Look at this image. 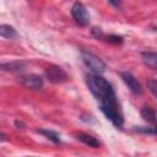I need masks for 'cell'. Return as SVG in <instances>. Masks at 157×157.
I'll list each match as a JSON object with an SVG mask.
<instances>
[{"instance_id":"cell-12","label":"cell","mask_w":157,"mask_h":157,"mask_svg":"<svg viewBox=\"0 0 157 157\" xmlns=\"http://www.w3.org/2000/svg\"><path fill=\"white\" fill-rule=\"evenodd\" d=\"M39 134H42L43 136H45L48 140H50L52 142H54V144H60L61 142V139H60V135L58 134V132H55V131H53V130H48V129H38L37 130Z\"/></svg>"},{"instance_id":"cell-8","label":"cell","mask_w":157,"mask_h":157,"mask_svg":"<svg viewBox=\"0 0 157 157\" xmlns=\"http://www.w3.org/2000/svg\"><path fill=\"white\" fill-rule=\"evenodd\" d=\"M141 60L147 67L157 70V52H142Z\"/></svg>"},{"instance_id":"cell-1","label":"cell","mask_w":157,"mask_h":157,"mask_svg":"<svg viewBox=\"0 0 157 157\" xmlns=\"http://www.w3.org/2000/svg\"><path fill=\"white\" fill-rule=\"evenodd\" d=\"M86 83L88 90L94 96V98L101 104H115L117 96L113 90V86L101 75V74H90L86 76Z\"/></svg>"},{"instance_id":"cell-16","label":"cell","mask_w":157,"mask_h":157,"mask_svg":"<svg viewBox=\"0 0 157 157\" xmlns=\"http://www.w3.org/2000/svg\"><path fill=\"white\" fill-rule=\"evenodd\" d=\"M15 125H16L18 129H22V128H23V123L18 121V120H15Z\"/></svg>"},{"instance_id":"cell-13","label":"cell","mask_w":157,"mask_h":157,"mask_svg":"<svg viewBox=\"0 0 157 157\" xmlns=\"http://www.w3.org/2000/svg\"><path fill=\"white\" fill-rule=\"evenodd\" d=\"M140 114H141L144 120H146L148 123H153L155 121V112L150 107H142L141 110H140Z\"/></svg>"},{"instance_id":"cell-7","label":"cell","mask_w":157,"mask_h":157,"mask_svg":"<svg viewBox=\"0 0 157 157\" xmlns=\"http://www.w3.org/2000/svg\"><path fill=\"white\" fill-rule=\"evenodd\" d=\"M120 77L121 80L124 81V83L128 86V88L134 93V94H141L142 92V88H141V85L140 82L128 71H123L120 72Z\"/></svg>"},{"instance_id":"cell-5","label":"cell","mask_w":157,"mask_h":157,"mask_svg":"<svg viewBox=\"0 0 157 157\" xmlns=\"http://www.w3.org/2000/svg\"><path fill=\"white\" fill-rule=\"evenodd\" d=\"M18 82L32 91H37L40 90L43 87V78L39 75H34V74H29V75H22L18 77Z\"/></svg>"},{"instance_id":"cell-9","label":"cell","mask_w":157,"mask_h":157,"mask_svg":"<svg viewBox=\"0 0 157 157\" xmlns=\"http://www.w3.org/2000/svg\"><path fill=\"white\" fill-rule=\"evenodd\" d=\"M75 137H76V140H78L80 142H82V144H85V145H87V146H90V147H93V148H98L99 145H101V142H99L96 137H93L92 135L85 134V132H77V134L75 135Z\"/></svg>"},{"instance_id":"cell-6","label":"cell","mask_w":157,"mask_h":157,"mask_svg":"<svg viewBox=\"0 0 157 157\" xmlns=\"http://www.w3.org/2000/svg\"><path fill=\"white\" fill-rule=\"evenodd\" d=\"M44 72H45V77L53 83H61L67 78L66 72L60 66H56V65L48 66Z\"/></svg>"},{"instance_id":"cell-14","label":"cell","mask_w":157,"mask_h":157,"mask_svg":"<svg viewBox=\"0 0 157 157\" xmlns=\"http://www.w3.org/2000/svg\"><path fill=\"white\" fill-rule=\"evenodd\" d=\"M146 85H147V88L148 91L157 98V80H153V78H150L146 81Z\"/></svg>"},{"instance_id":"cell-4","label":"cell","mask_w":157,"mask_h":157,"mask_svg":"<svg viewBox=\"0 0 157 157\" xmlns=\"http://www.w3.org/2000/svg\"><path fill=\"white\" fill-rule=\"evenodd\" d=\"M71 16H72L75 23L81 27H85L90 23V15H88L87 9L85 7L83 4L78 2V1H76L71 6Z\"/></svg>"},{"instance_id":"cell-15","label":"cell","mask_w":157,"mask_h":157,"mask_svg":"<svg viewBox=\"0 0 157 157\" xmlns=\"http://www.w3.org/2000/svg\"><path fill=\"white\" fill-rule=\"evenodd\" d=\"M108 2L110 5H113L114 7H119L120 6V0H108Z\"/></svg>"},{"instance_id":"cell-11","label":"cell","mask_w":157,"mask_h":157,"mask_svg":"<svg viewBox=\"0 0 157 157\" xmlns=\"http://www.w3.org/2000/svg\"><path fill=\"white\" fill-rule=\"evenodd\" d=\"M1 69L5 71H11V72H18L25 69V63L23 61H11V63H4L1 64Z\"/></svg>"},{"instance_id":"cell-10","label":"cell","mask_w":157,"mask_h":157,"mask_svg":"<svg viewBox=\"0 0 157 157\" xmlns=\"http://www.w3.org/2000/svg\"><path fill=\"white\" fill-rule=\"evenodd\" d=\"M0 36L2 38H6V39H15V38H17L18 34H17L16 29L12 26L2 23L0 26Z\"/></svg>"},{"instance_id":"cell-2","label":"cell","mask_w":157,"mask_h":157,"mask_svg":"<svg viewBox=\"0 0 157 157\" xmlns=\"http://www.w3.org/2000/svg\"><path fill=\"white\" fill-rule=\"evenodd\" d=\"M101 112L104 114V117L110 120V123L115 126V128H121L124 124V118L123 114L119 109L118 103L115 104H101L99 105Z\"/></svg>"},{"instance_id":"cell-3","label":"cell","mask_w":157,"mask_h":157,"mask_svg":"<svg viewBox=\"0 0 157 157\" xmlns=\"http://www.w3.org/2000/svg\"><path fill=\"white\" fill-rule=\"evenodd\" d=\"M81 58H82V61L83 64L86 65L87 69H90L91 72L93 74H103L104 70H105V64L104 61L98 58L97 55L90 53V52H85L82 50L81 52Z\"/></svg>"}]
</instances>
